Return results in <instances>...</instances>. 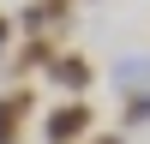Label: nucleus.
Listing matches in <instances>:
<instances>
[{
    "mask_svg": "<svg viewBox=\"0 0 150 144\" xmlns=\"http://www.w3.org/2000/svg\"><path fill=\"white\" fill-rule=\"evenodd\" d=\"M90 132H96V108L84 96H66V102H54L42 114V138L48 144H84Z\"/></svg>",
    "mask_w": 150,
    "mask_h": 144,
    "instance_id": "obj_1",
    "label": "nucleus"
},
{
    "mask_svg": "<svg viewBox=\"0 0 150 144\" xmlns=\"http://www.w3.org/2000/svg\"><path fill=\"white\" fill-rule=\"evenodd\" d=\"M72 24V0H30L18 12V36H42V42H60Z\"/></svg>",
    "mask_w": 150,
    "mask_h": 144,
    "instance_id": "obj_2",
    "label": "nucleus"
},
{
    "mask_svg": "<svg viewBox=\"0 0 150 144\" xmlns=\"http://www.w3.org/2000/svg\"><path fill=\"white\" fill-rule=\"evenodd\" d=\"M48 84H54L60 96H90V84H96V60H90V54H72V48H60L54 66H48Z\"/></svg>",
    "mask_w": 150,
    "mask_h": 144,
    "instance_id": "obj_3",
    "label": "nucleus"
},
{
    "mask_svg": "<svg viewBox=\"0 0 150 144\" xmlns=\"http://www.w3.org/2000/svg\"><path fill=\"white\" fill-rule=\"evenodd\" d=\"M108 84H114L120 96L126 90H150V54H120L114 66H108Z\"/></svg>",
    "mask_w": 150,
    "mask_h": 144,
    "instance_id": "obj_4",
    "label": "nucleus"
},
{
    "mask_svg": "<svg viewBox=\"0 0 150 144\" xmlns=\"http://www.w3.org/2000/svg\"><path fill=\"white\" fill-rule=\"evenodd\" d=\"M60 54V42H42V36H24L18 42V60H12V72H48Z\"/></svg>",
    "mask_w": 150,
    "mask_h": 144,
    "instance_id": "obj_5",
    "label": "nucleus"
},
{
    "mask_svg": "<svg viewBox=\"0 0 150 144\" xmlns=\"http://www.w3.org/2000/svg\"><path fill=\"white\" fill-rule=\"evenodd\" d=\"M120 126H150V90H126L120 96Z\"/></svg>",
    "mask_w": 150,
    "mask_h": 144,
    "instance_id": "obj_6",
    "label": "nucleus"
},
{
    "mask_svg": "<svg viewBox=\"0 0 150 144\" xmlns=\"http://www.w3.org/2000/svg\"><path fill=\"white\" fill-rule=\"evenodd\" d=\"M12 42H18V18L0 12V54H12Z\"/></svg>",
    "mask_w": 150,
    "mask_h": 144,
    "instance_id": "obj_7",
    "label": "nucleus"
},
{
    "mask_svg": "<svg viewBox=\"0 0 150 144\" xmlns=\"http://www.w3.org/2000/svg\"><path fill=\"white\" fill-rule=\"evenodd\" d=\"M84 144H126V132H90Z\"/></svg>",
    "mask_w": 150,
    "mask_h": 144,
    "instance_id": "obj_8",
    "label": "nucleus"
},
{
    "mask_svg": "<svg viewBox=\"0 0 150 144\" xmlns=\"http://www.w3.org/2000/svg\"><path fill=\"white\" fill-rule=\"evenodd\" d=\"M0 144H18V132H0Z\"/></svg>",
    "mask_w": 150,
    "mask_h": 144,
    "instance_id": "obj_9",
    "label": "nucleus"
}]
</instances>
